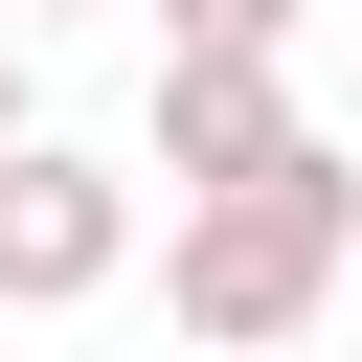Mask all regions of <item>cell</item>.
<instances>
[{
    "mask_svg": "<svg viewBox=\"0 0 362 362\" xmlns=\"http://www.w3.org/2000/svg\"><path fill=\"white\" fill-rule=\"evenodd\" d=\"M158 294H181L204 362H294V339L362 294V136H294V158H249V181H181Z\"/></svg>",
    "mask_w": 362,
    "mask_h": 362,
    "instance_id": "1",
    "label": "cell"
},
{
    "mask_svg": "<svg viewBox=\"0 0 362 362\" xmlns=\"http://www.w3.org/2000/svg\"><path fill=\"white\" fill-rule=\"evenodd\" d=\"M158 249V204H136V158H90V136H0V317H90L113 272Z\"/></svg>",
    "mask_w": 362,
    "mask_h": 362,
    "instance_id": "2",
    "label": "cell"
},
{
    "mask_svg": "<svg viewBox=\"0 0 362 362\" xmlns=\"http://www.w3.org/2000/svg\"><path fill=\"white\" fill-rule=\"evenodd\" d=\"M317 113H294V45H158V113H136V181H249V158H294Z\"/></svg>",
    "mask_w": 362,
    "mask_h": 362,
    "instance_id": "3",
    "label": "cell"
},
{
    "mask_svg": "<svg viewBox=\"0 0 362 362\" xmlns=\"http://www.w3.org/2000/svg\"><path fill=\"white\" fill-rule=\"evenodd\" d=\"M158 45H317V0H158Z\"/></svg>",
    "mask_w": 362,
    "mask_h": 362,
    "instance_id": "4",
    "label": "cell"
},
{
    "mask_svg": "<svg viewBox=\"0 0 362 362\" xmlns=\"http://www.w3.org/2000/svg\"><path fill=\"white\" fill-rule=\"evenodd\" d=\"M23 113H45V90H23V23H0V136H23Z\"/></svg>",
    "mask_w": 362,
    "mask_h": 362,
    "instance_id": "5",
    "label": "cell"
},
{
    "mask_svg": "<svg viewBox=\"0 0 362 362\" xmlns=\"http://www.w3.org/2000/svg\"><path fill=\"white\" fill-rule=\"evenodd\" d=\"M339 113H362V23H339Z\"/></svg>",
    "mask_w": 362,
    "mask_h": 362,
    "instance_id": "6",
    "label": "cell"
},
{
    "mask_svg": "<svg viewBox=\"0 0 362 362\" xmlns=\"http://www.w3.org/2000/svg\"><path fill=\"white\" fill-rule=\"evenodd\" d=\"M0 23H68V0H0Z\"/></svg>",
    "mask_w": 362,
    "mask_h": 362,
    "instance_id": "7",
    "label": "cell"
}]
</instances>
